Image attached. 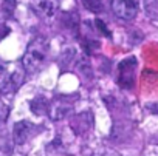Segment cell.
Returning <instances> with one entry per match:
<instances>
[{"label": "cell", "instance_id": "cell-8", "mask_svg": "<svg viewBox=\"0 0 158 156\" xmlns=\"http://www.w3.org/2000/svg\"><path fill=\"white\" fill-rule=\"evenodd\" d=\"M30 107H31V111L34 114H45L48 111V102L44 101L42 98H36L34 101H31Z\"/></svg>", "mask_w": 158, "mask_h": 156}, {"label": "cell", "instance_id": "cell-4", "mask_svg": "<svg viewBox=\"0 0 158 156\" xmlns=\"http://www.w3.org/2000/svg\"><path fill=\"white\" fill-rule=\"evenodd\" d=\"M73 110V105L70 104V102H65V101H62V99H56V101H53L51 104H48V114H50V118L53 119V121H60V119H64L70 111Z\"/></svg>", "mask_w": 158, "mask_h": 156}, {"label": "cell", "instance_id": "cell-3", "mask_svg": "<svg viewBox=\"0 0 158 156\" xmlns=\"http://www.w3.org/2000/svg\"><path fill=\"white\" fill-rule=\"evenodd\" d=\"M112 10L116 17L123 20H132L138 14V2L136 0H113Z\"/></svg>", "mask_w": 158, "mask_h": 156}, {"label": "cell", "instance_id": "cell-10", "mask_svg": "<svg viewBox=\"0 0 158 156\" xmlns=\"http://www.w3.org/2000/svg\"><path fill=\"white\" fill-rule=\"evenodd\" d=\"M74 54H76V50H74L73 46L65 48V50H64V53H62V63H64V65L71 63V62H73V59H74Z\"/></svg>", "mask_w": 158, "mask_h": 156}, {"label": "cell", "instance_id": "cell-7", "mask_svg": "<svg viewBox=\"0 0 158 156\" xmlns=\"http://www.w3.org/2000/svg\"><path fill=\"white\" fill-rule=\"evenodd\" d=\"M34 10L44 17H54L57 13V0H33Z\"/></svg>", "mask_w": 158, "mask_h": 156}, {"label": "cell", "instance_id": "cell-1", "mask_svg": "<svg viewBox=\"0 0 158 156\" xmlns=\"http://www.w3.org/2000/svg\"><path fill=\"white\" fill-rule=\"evenodd\" d=\"M48 53H50V45H48V42L44 37L33 39L28 43L27 51H25L23 59H22L23 70L27 73H30V74L39 73L47 63Z\"/></svg>", "mask_w": 158, "mask_h": 156}, {"label": "cell", "instance_id": "cell-11", "mask_svg": "<svg viewBox=\"0 0 158 156\" xmlns=\"http://www.w3.org/2000/svg\"><path fill=\"white\" fill-rule=\"evenodd\" d=\"M8 114H10V108L8 105L0 99V125H2L6 119H8Z\"/></svg>", "mask_w": 158, "mask_h": 156}, {"label": "cell", "instance_id": "cell-6", "mask_svg": "<svg viewBox=\"0 0 158 156\" xmlns=\"http://www.w3.org/2000/svg\"><path fill=\"white\" fill-rule=\"evenodd\" d=\"M22 84H23V71L17 70L11 76L6 77V81L2 85V93L3 94H13V93H16L20 88Z\"/></svg>", "mask_w": 158, "mask_h": 156}, {"label": "cell", "instance_id": "cell-14", "mask_svg": "<svg viewBox=\"0 0 158 156\" xmlns=\"http://www.w3.org/2000/svg\"><path fill=\"white\" fill-rule=\"evenodd\" d=\"M95 25H96V30H99V31H101L102 34H106L107 37H110V31H109V30L106 28V23H104L102 20L96 19V20H95Z\"/></svg>", "mask_w": 158, "mask_h": 156}, {"label": "cell", "instance_id": "cell-5", "mask_svg": "<svg viewBox=\"0 0 158 156\" xmlns=\"http://www.w3.org/2000/svg\"><path fill=\"white\" fill-rule=\"evenodd\" d=\"M31 130H33V125L31 122L28 121H17L13 127V141L17 144V145H22L28 141L30 134H31Z\"/></svg>", "mask_w": 158, "mask_h": 156}, {"label": "cell", "instance_id": "cell-13", "mask_svg": "<svg viewBox=\"0 0 158 156\" xmlns=\"http://www.w3.org/2000/svg\"><path fill=\"white\" fill-rule=\"evenodd\" d=\"M17 3H16V0H5L3 2V10L8 13V14H13L14 10H16Z\"/></svg>", "mask_w": 158, "mask_h": 156}, {"label": "cell", "instance_id": "cell-2", "mask_svg": "<svg viewBox=\"0 0 158 156\" xmlns=\"http://www.w3.org/2000/svg\"><path fill=\"white\" fill-rule=\"evenodd\" d=\"M135 68H136L135 57H127L119 63L118 84L123 88H132L133 87V84H135Z\"/></svg>", "mask_w": 158, "mask_h": 156}, {"label": "cell", "instance_id": "cell-12", "mask_svg": "<svg viewBox=\"0 0 158 156\" xmlns=\"http://www.w3.org/2000/svg\"><path fill=\"white\" fill-rule=\"evenodd\" d=\"M6 77H8V66L6 63L0 59V87L3 85V82L6 81Z\"/></svg>", "mask_w": 158, "mask_h": 156}, {"label": "cell", "instance_id": "cell-15", "mask_svg": "<svg viewBox=\"0 0 158 156\" xmlns=\"http://www.w3.org/2000/svg\"><path fill=\"white\" fill-rule=\"evenodd\" d=\"M147 108H149L153 114H158V102H155V104H149Z\"/></svg>", "mask_w": 158, "mask_h": 156}, {"label": "cell", "instance_id": "cell-9", "mask_svg": "<svg viewBox=\"0 0 158 156\" xmlns=\"http://www.w3.org/2000/svg\"><path fill=\"white\" fill-rule=\"evenodd\" d=\"M82 5H84L89 11L96 13V14L104 10V5H102L101 0H82Z\"/></svg>", "mask_w": 158, "mask_h": 156}]
</instances>
